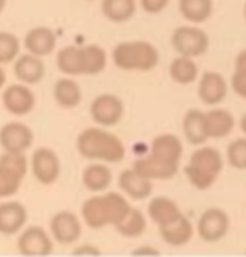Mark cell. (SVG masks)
I'll use <instances>...</instances> for the list:
<instances>
[{"label": "cell", "mask_w": 246, "mask_h": 257, "mask_svg": "<svg viewBox=\"0 0 246 257\" xmlns=\"http://www.w3.org/2000/svg\"><path fill=\"white\" fill-rule=\"evenodd\" d=\"M183 143L174 134H162L152 141L148 156L139 158L133 168L146 179L165 181L175 177L180 169Z\"/></svg>", "instance_id": "1"}, {"label": "cell", "mask_w": 246, "mask_h": 257, "mask_svg": "<svg viewBox=\"0 0 246 257\" xmlns=\"http://www.w3.org/2000/svg\"><path fill=\"white\" fill-rule=\"evenodd\" d=\"M130 203L118 192L93 195L81 205V217L91 229L115 226L130 211Z\"/></svg>", "instance_id": "2"}, {"label": "cell", "mask_w": 246, "mask_h": 257, "mask_svg": "<svg viewBox=\"0 0 246 257\" xmlns=\"http://www.w3.org/2000/svg\"><path fill=\"white\" fill-rule=\"evenodd\" d=\"M77 150L85 159L109 164L121 162L127 154L121 140L101 127H87L81 131L77 137Z\"/></svg>", "instance_id": "3"}, {"label": "cell", "mask_w": 246, "mask_h": 257, "mask_svg": "<svg viewBox=\"0 0 246 257\" xmlns=\"http://www.w3.org/2000/svg\"><path fill=\"white\" fill-rule=\"evenodd\" d=\"M223 165L221 152L213 147H201L192 153L184 174L194 188L206 191L218 179Z\"/></svg>", "instance_id": "4"}, {"label": "cell", "mask_w": 246, "mask_h": 257, "mask_svg": "<svg viewBox=\"0 0 246 257\" xmlns=\"http://www.w3.org/2000/svg\"><path fill=\"white\" fill-rule=\"evenodd\" d=\"M112 60L122 71L149 72L159 63V51L145 40L122 42L113 49Z\"/></svg>", "instance_id": "5"}, {"label": "cell", "mask_w": 246, "mask_h": 257, "mask_svg": "<svg viewBox=\"0 0 246 257\" xmlns=\"http://www.w3.org/2000/svg\"><path fill=\"white\" fill-rule=\"evenodd\" d=\"M27 171L28 160L25 153L4 152L0 156V199L19 193Z\"/></svg>", "instance_id": "6"}, {"label": "cell", "mask_w": 246, "mask_h": 257, "mask_svg": "<svg viewBox=\"0 0 246 257\" xmlns=\"http://www.w3.org/2000/svg\"><path fill=\"white\" fill-rule=\"evenodd\" d=\"M171 45L180 56L197 58L206 54L210 39L204 29L195 26H181L172 32Z\"/></svg>", "instance_id": "7"}, {"label": "cell", "mask_w": 246, "mask_h": 257, "mask_svg": "<svg viewBox=\"0 0 246 257\" xmlns=\"http://www.w3.org/2000/svg\"><path fill=\"white\" fill-rule=\"evenodd\" d=\"M31 168L38 182L45 186L52 185L61 174L60 158L51 148L40 147L32 154Z\"/></svg>", "instance_id": "8"}, {"label": "cell", "mask_w": 246, "mask_h": 257, "mask_svg": "<svg viewBox=\"0 0 246 257\" xmlns=\"http://www.w3.org/2000/svg\"><path fill=\"white\" fill-rule=\"evenodd\" d=\"M124 103L113 93H102L93 98L90 106V114L93 121L101 126H114L124 116Z\"/></svg>", "instance_id": "9"}, {"label": "cell", "mask_w": 246, "mask_h": 257, "mask_svg": "<svg viewBox=\"0 0 246 257\" xmlns=\"http://www.w3.org/2000/svg\"><path fill=\"white\" fill-rule=\"evenodd\" d=\"M34 142V134L28 125L10 121L0 127V146L9 153H26Z\"/></svg>", "instance_id": "10"}, {"label": "cell", "mask_w": 246, "mask_h": 257, "mask_svg": "<svg viewBox=\"0 0 246 257\" xmlns=\"http://www.w3.org/2000/svg\"><path fill=\"white\" fill-rule=\"evenodd\" d=\"M198 234L206 243L223 239L229 229V217L219 207H209L200 215L197 224Z\"/></svg>", "instance_id": "11"}, {"label": "cell", "mask_w": 246, "mask_h": 257, "mask_svg": "<svg viewBox=\"0 0 246 257\" xmlns=\"http://www.w3.org/2000/svg\"><path fill=\"white\" fill-rule=\"evenodd\" d=\"M17 249L25 256H48L54 250V243L43 227L29 226L17 239Z\"/></svg>", "instance_id": "12"}, {"label": "cell", "mask_w": 246, "mask_h": 257, "mask_svg": "<svg viewBox=\"0 0 246 257\" xmlns=\"http://www.w3.org/2000/svg\"><path fill=\"white\" fill-rule=\"evenodd\" d=\"M3 106L10 114L23 116L33 110L35 95L26 84H11L3 91Z\"/></svg>", "instance_id": "13"}, {"label": "cell", "mask_w": 246, "mask_h": 257, "mask_svg": "<svg viewBox=\"0 0 246 257\" xmlns=\"http://www.w3.org/2000/svg\"><path fill=\"white\" fill-rule=\"evenodd\" d=\"M50 232L58 244L70 245L81 235L80 220L74 212L63 210L57 212L50 221Z\"/></svg>", "instance_id": "14"}, {"label": "cell", "mask_w": 246, "mask_h": 257, "mask_svg": "<svg viewBox=\"0 0 246 257\" xmlns=\"http://www.w3.org/2000/svg\"><path fill=\"white\" fill-rule=\"evenodd\" d=\"M27 220V207L22 203L17 200L0 203V234H17L26 226Z\"/></svg>", "instance_id": "15"}, {"label": "cell", "mask_w": 246, "mask_h": 257, "mask_svg": "<svg viewBox=\"0 0 246 257\" xmlns=\"http://www.w3.org/2000/svg\"><path fill=\"white\" fill-rule=\"evenodd\" d=\"M227 83L217 72L206 71L203 73L198 85V96L207 106L221 103L227 96Z\"/></svg>", "instance_id": "16"}, {"label": "cell", "mask_w": 246, "mask_h": 257, "mask_svg": "<svg viewBox=\"0 0 246 257\" xmlns=\"http://www.w3.org/2000/svg\"><path fill=\"white\" fill-rule=\"evenodd\" d=\"M23 44L29 54L44 57L55 51L57 45V37L51 28L39 26L27 32Z\"/></svg>", "instance_id": "17"}, {"label": "cell", "mask_w": 246, "mask_h": 257, "mask_svg": "<svg viewBox=\"0 0 246 257\" xmlns=\"http://www.w3.org/2000/svg\"><path fill=\"white\" fill-rule=\"evenodd\" d=\"M119 188L133 200H145L151 197L153 192V183L151 180L139 174L134 168L120 172L118 177Z\"/></svg>", "instance_id": "18"}, {"label": "cell", "mask_w": 246, "mask_h": 257, "mask_svg": "<svg viewBox=\"0 0 246 257\" xmlns=\"http://www.w3.org/2000/svg\"><path fill=\"white\" fill-rule=\"evenodd\" d=\"M15 77L26 85H35L43 80L45 75V64L42 57L32 54L20 55L14 61Z\"/></svg>", "instance_id": "19"}, {"label": "cell", "mask_w": 246, "mask_h": 257, "mask_svg": "<svg viewBox=\"0 0 246 257\" xmlns=\"http://www.w3.org/2000/svg\"><path fill=\"white\" fill-rule=\"evenodd\" d=\"M148 216L152 218L158 227L168 226L183 215L180 206L175 203L171 198L157 195L152 198L147 207Z\"/></svg>", "instance_id": "20"}, {"label": "cell", "mask_w": 246, "mask_h": 257, "mask_svg": "<svg viewBox=\"0 0 246 257\" xmlns=\"http://www.w3.org/2000/svg\"><path fill=\"white\" fill-rule=\"evenodd\" d=\"M159 233L166 244L178 247L189 243L194 235V227L189 218L183 214L168 226L159 227Z\"/></svg>", "instance_id": "21"}, {"label": "cell", "mask_w": 246, "mask_h": 257, "mask_svg": "<svg viewBox=\"0 0 246 257\" xmlns=\"http://www.w3.org/2000/svg\"><path fill=\"white\" fill-rule=\"evenodd\" d=\"M182 130L188 143L193 146H200L209 139L205 124V113L198 108L187 110L183 118Z\"/></svg>", "instance_id": "22"}, {"label": "cell", "mask_w": 246, "mask_h": 257, "mask_svg": "<svg viewBox=\"0 0 246 257\" xmlns=\"http://www.w3.org/2000/svg\"><path fill=\"white\" fill-rule=\"evenodd\" d=\"M205 124L209 139H223L233 131L234 116L225 109H212L205 113Z\"/></svg>", "instance_id": "23"}, {"label": "cell", "mask_w": 246, "mask_h": 257, "mask_svg": "<svg viewBox=\"0 0 246 257\" xmlns=\"http://www.w3.org/2000/svg\"><path fill=\"white\" fill-rule=\"evenodd\" d=\"M113 180V174L108 166L103 164H91L84 169L81 175L83 185L90 192H104L110 186Z\"/></svg>", "instance_id": "24"}, {"label": "cell", "mask_w": 246, "mask_h": 257, "mask_svg": "<svg viewBox=\"0 0 246 257\" xmlns=\"http://www.w3.org/2000/svg\"><path fill=\"white\" fill-rule=\"evenodd\" d=\"M54 97L58 106L70 109L80 104L83 93L77 81L69 78H61L54 85Z\"/></svg>", "instance_id": "25"}, {"label": "cell", "mask_w": 246, "mask_h": 257, "mask_svg": "<svg viewBox=\"0 0 246 257\" xmlns=\"http://www.w3.org/2000/svg\"><path fill=\"white\" fill-rule=\"evenodd\" d=\"M81 49V71L83 75H97L107 67V52L96 44L83 46Z\"/></svg>", "instance_id": "26"}, {"label": "cell", "mask_w": 246, "mask_h": 257, "mask_svg": "<svg viewBox=\"0 0 246 257\" xmlns=\"http://www.w3.org/2000/svg\"><path fill=\"white\" fill-rule=\"evenodd\" d=\"M178 10L184 20L199 25L210 19L213 11L212 0H178Z\"/></svg>", "instance_id": "27"}, {"label": "cell", "mask_w": 246, "mask_h": 257, "mask_svg": "<svg viewBox=\"0 0 246 257\" xmlns=\"http://www.w3.org/2000/svg\"><path fill=\"white\" fill-rule=\"evenodd\" d=\"M102 14L114 23L128 22L136 14V0H102Z\"/></svg>", "instance_id": "28"}, {"label": "cell", "mask_w": 246, "mask_h": 257, "mask_svg": "<svg viewBox=\"0 0 246 257\" xmlns=\"http://www.w3.org/2000/svg\"><path fill=\"white\" fill-rule=\"evenodd\" d=\"M169 73L175 83L180 85H189L197 80L199 68L194 62V58L178 56L172 60L169 67Z\"/></svg>", "instance_id": "29"}, {"label": "cell", "mask_w": 246, "mask_h": 257, "mask_svg": "<svg viewBox=\"0 0 246 257\" xmlns=\"http://www.w3.org/2000/svg\"><path fill=\"white\" fill-rule=\"evenodd\" d=\"M119 234L125 238H137L142 235L147 228V220L142 211L136 207H131L130 211L125 215L121 221L114 226Z\"/></svg>", "instance_id": "30"}, {"label": "cell", "mask_w": 246, "mask_h": 257, "mask_svg": "<svg viewBox=\"0 0 246 257\" xmlns=\"http://www.w3.org/2000/svg\"><path fill=\"white\" fill-rule=\"evenodd\" d=\"M58 71L70 77L83 75L81 71V49L78 46L69 45L61 49L56 56Z\"/></svg>", "instance_id": "31"}, {"label": "cell", "mask_w": 246, "mask_h": 257, "mask_svg": "<svg viewBox=\"0 0 246 257\" xmlns=\"http://www.w3.org/2000/svg\"><path fill=\"white\" fill-rule=\"evenodd\" d=\"M21 43L20 39L10 32H0V64L14 62L20 56Z\"/></svg>", "instance_id": "32"}, {"label": "cell", "mask_w": 246, "mask_h": 257, "mask_svg": "<svg viewBox=\"0 0 246 257\" xmlns=\"http://www.w3.org/2000/svg\"><path fill=\"white\" fill-rule=\"evenodd\" d=\"M227 159L236 170H246V139H236L228 145Z\"/></svg>", "instance_id": "33"}, {"label": "cell", "mask_w": 246, "mask_h": 257, "mask_svg": "<svg viewBox=\"0 0 246 257\" xmlns=\"http://www.w3.org/2000/svg\"><path fill=\"white\" fill-rule=\"evenodd\" d=\"M170 0H140V5L145 13L157 15L163 13L168 8Z\"/></svg>", "instance_id": "34"}, {"label": "cell", "mask_w": 246, "mask_h": 257, "mask_svg": "<svg viewBox=\"0 0 246 257\" xmlns=\"http://www.w3.org/2000/svg\"><path fill=\"white\" fill-rule=\"evenodd\" d=\"M234 73L242 75V77H246V49L241 52H239L238 56H236Z\"/></svg>", "instance_id": "35"}, {"label": "cell", "mask_w": 246, "mask_h": 257, "mask_svg": "<svg viewBox=\"0 0 246 257\" xmlns=\"http://www.w3.org/2000/svg\"><path fill=\"white\" fill-rule=\"evenodd\" d=\"M73 253H75V255L96 256V255H99V253H101V251H99L98 247L95 246V245L84 244V245H80V246H78L77 249L73 251Z\"/></svg>", "instance_id": "36"}, {"label": "cell", "mask_w": 246, "mask_h": 257, "mask_svg": "<svg viewBox=\"0 0 246 257\" xmlns=\"http://www.w3.org/2000/svg\"><path fill=\"white\" fill-rule=\"evenodd\" d=\"M159 251L154 249L153 246H149V245H142V246H139L137 249H135L133 251V255L137 256H155L159 255Z\"/></svg>", "instance_id": "37"}, {"label": "cell", "mask_w": 246, "mask_h": 257, "mask_svg": "<svg viewBox=\"0 0 246 257\" xmlns=\"http://www.w3.org/2000/svg\"><path fill=\"white\" fill-rule=\"evenodd\" d=\"M5 83H7V74H5L4 69L0 67V89H3V87H4Z\"/></svg>", "instance_id": "38"}, {"label": "cell", "mask_w": 246, "mask_h": 257, "mask_svg": "<svg viewBox=\"0 0 246 257\" xmlns=\"http://www.w3.org/2000/svg\"><path fill=\"white\" fill-rule=\"evenodd\" d=\"M240 128H241L242 133H244L246 135V113L244 115H242L241 120H240Z\"/></svg>", "instance_id": "39"}, {"label": "cell", "mask_w": 246, "mask_h": 257, "mask_svg": "<svg viewBox=\"0 0 246 257\" xmlns=\"http://www.w3.org/2000/svg\"><path fill=\"white\" fill-rule=\"evenodd\" d=\"M8 0H0V15L3 14V11L5 10V7H7Z\"/></svg>", "instance_id": "40"}, {"label": "cell", "mask_w": 246, "mask_h": 257, "mask_svg": "<svg viewBox=\"0 0 246 257\" xmlns=\"http://www.w3.org/2000/svg\"><path fill=\"white\" fill-rule=\"evenodd\" d=\"M244 17H245V20H246V3H245V5H244Z\"/></svg>", "instance_id": "41"}, {"label": "cell", "mask_w": 246, "mask_h": 257, "mask_svg": "<svg viewBox=\"0 0 246 257\" xmlns=\"http://www.w3.org/2000/svg\"><path fill=\"white\" fill-rule=\"evenodd\" d=\"M87 2H92V0H87Z\"/></svg>", "instance_id": "42"}]
</instances>
